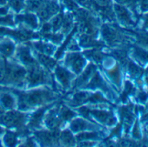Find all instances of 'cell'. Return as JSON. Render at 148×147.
Listing matches in <instances>:
<instances>
[{
	"mask_svg": "<svg viewBox=\"0 0 148 147\" xmlns=\"http://www.w3.org/2000/svg\"><path fill=\"white\" fill-rule=\"evenodd\" d=\"M18 134L16 131H7L4 137V144L7 146H14L18 144Z\"/></svg>",
	"mask_w": 148,
	"mask_h": 147,
	"instance_id": "26",
	"label": "cell"
},
{
	"mask_svg": "<svg viewBox=\"0 0 148 147\" xmlns=\"http://www.w3.org/2000/svg\"><path fill=\"white\" fill-rule=\"evenodd\" d=\"M65 65L72 70L75 74H80L83 71L86 61L85 57L78 52H71L68 53L65 57Z\"/></svg>",
	"mask_w": 148,
	"mask_h": 147,
	"instance_id": "6",
	"label": "cell"
},
{
	"mask_svg": "<svg viewBox=\"0 0 148 147\" xmlns=\"http://www.w3.org/2000/svg\"><path fill=\"white\" fill-rule=\"evenodd\" d=\"M77 31V26H74L73 27V29L71 31V33L68 35V37L66 38V39L64 40V44L60 47V49L59 50H57V52H56V56H55V57L57 58V59H58L59 57H61V56L63 55V52H64V51L65 50V48H66V46L69 44V43L71 42V38H72V36H73V34L75 33V31Z\"/></svg>",
	"mask_w": 148,
	"mask_h": 147,
	"instance_id": "29",
	"label": "cell"
},
{
	"mask_svg": "<svg viewBox=\"0 0 148 147\" xmlns=\"http://www.w3.org/2000/svg\"><path fill=\"white\" fill-rule=\"evenodd\" d=\"M90 93L88 92H79L72 96L71 100L69 102L71 106H79L83 104H86Z\"/></svg>",
	"mask_w": 148,
	"mask_h": 147,
	"instance_id": "20",
	"label": "cell"
},
{
	"mask_svg": "<svg viewBox=\"0 0 148 147\" xmlns=\"http://www.w3.org/2000/svg\"><path fill=\"white\" fill-rule=\"evenodd\" d=\"M18 96V106L19 111H28L36 106L51 104L58 98V94L50 89H37L29 92L12 90Z\"/></svg>",
	"mask_w": 148,
	"mask_h": 147,
	"instance_id": "1",
	"label": "cell"
},
{
	"mask_svg": "<svg viewBox=\"0 0 148 147\" xmlns=\"http://www.w3.org/2000/svg\"><path fill=\"white\" fill-rule=\"evenodd\" d=\"M115 11H116V13H117L119 18L122 22L126 23V24H130V23H131L130 16H129L127 11H126L125 8H123V7H121V6H119V5H116V6H115Z\"/></svg>",
	"mask_w": 148,
	"mask_h": 147,
	"instance_id": "28",
	"label": "cell"
},
{
	"mask_svg": "<svg viewBox=\"0 0 148 147\" xmlns=\"http://www.w3.org/2000/svg\"><path fill=\"white\" fill-rule=\"evenodd\" d=\"M5 112V108H3L2 106H1V105H0V118H1L3 115H4V113Z\"/></svg>",
	"mask_w": 148,
	"mask_h": 147,
	"instance_id": "39",
	"label": "cell"
},
{
	"mask_svg": "<svg viewBox=\"0 0 148 147\" xmlns=\"http://www.w3.org/2000/svg\"><path fill=\"white\" fill-rule=\"evenodd\" d=\"M51 31H52V28H51V25L50 22H49V23L45 22L44 25H43V26H42L41 34H43V33H47V32H51Z\"/></svg>",
	"mask_w": 148,
	"mask_h": 147,
	"instance_id": "35",
	"label": "cell"
},
{
	"mask_svg": "<svg viewBox=\"0 0 148 147\" xmlns=\"http://www.w3.org/2000/svg\"><path fill=\"white\" fill-rule=\"evenodd\" d=\"M47 0H27V8L32 12L39 11L46 3Z\"/></svg>",
	"mask_w": 148,
	"mask_h": 147,
	"instance_id": "27",
	"label": "cell"
},
{
	"mask_svg": "<svg viewBox=\"0 0 148 147\" xmlns=\"http://www.w3.org/2000/svg\"><path fill=\"white\" fill-rule=\"evenodd\" d=\"M139 98H141V100H142V101H143V100H145V99H146V94L142 93V94L139 96Z\"/></svg>",
	"mask_w": 148,
	"mask_h": 147,
	"instance_id": "40",
	"label": "cell"
},
{
	"mask_svg": "<svg viewBox=\"0 0 148 147\" xmlns=\"http://www.w3.org/2000/svg\"><path fill=\"white\" fill-rule=\"evenodd\" d=\"M15 45L12 41L5 40L0 42V52L4 57H11L15 52Z\"/></svg>",
	"mask_w": 148,
	"mask_h": 147,
	"instance_id": "21",
	"label": "cell"
},
{
	"mask_svg": "<svg viewBox=\"0 0 148 147\" xmlns=\"http://www.w3.org/2000/svg\"><path fill=\"white\" fill-rule=\"evenodd\" d=\"M3 132H4V129L1 126H0V134H2Z\"/></svg>",
	"mask_w": 148,
	"mask_h": 147,
	"instance_id": "41",
	"label": "cell"
},
{
	"mask_svg": "<svg viewBox=\"0 0 148 147\" xmlns=\"http://www.w3.org/2000/svg\"><path fill=\"white\" fill-rule=\"evenodd\" d=\"M96 72V67L93 64H90L86 69L81 72V75L76 79L75 82L71 83L72 84V88L77 89V88H81L85 86V85L87 84V82L92 79L93 74Z\"/></svg>",
	"mask_w": 148,
	"mask_h": 147,
	"instance_id": "13",
	"label": "cell"
},
{
	"mask_svg": "<svg viewBox=\"0 0 148 147\" xmlns=\"http://www.w3.org/2000/svg\"><path fill=\"white\" fill-rule=\"evenodd\" d=\"M32 45L34 47V49H36V51L40 52L45 55H47V56L53 55L56 51V47L53 44H51L48 43H44L41 41L32 42Z\"/></svg>",
	"mask_w": 148,
	"mask_h": 147,
	"instance_id": "16",
	"label": "cell"
},
{
	"mask_svg": "<svg viewBox=\"0 0 148 147\" xmlns=\"http://www.w3.org/2000/svg\"><path fill=\"white\" fill-rule=\"evenodd\" d=\"M7 3L18 12L25 7V0H7Z\"/></svg>",
	"mask_w": 148,
	"mask_h": 147,
	"instance_id": "34",
	"label": "cell"
},
{
	"mask_svg": "<svg viewBox=\"0 0 148 147\" xmlns=\"http://www.w3.org/2000/svg\"><path fill=\"white\" fill-rule=\"evenodd\" d=\"M79 44L85 48H94L99 46V43L95 41L92 36L85 33L82 34L79 38Z\"/></svg>",
	"mask_w": 148,
	"mask_h": 147,
	"instance_id": "23",
	"label": "cell"
},
{
	"mask_svg": "<svg viewBox=\"0 0 148 147\" xmlns=\"http://www.w3.org/2000/svg\"><path fill=\"white\" fill-rule=\"evenodd\" d=\"M58 116L61 118V120L64 122V121L73 119L74 118L77 116V113L75 111H71L69 107H67L65 105H62V106H59Z\"/></svg>",
	"mask_w": 148,
	"mask_h": 147,
	"instance_id": "22",
	"label": "cell"
},
{
	"mask_svg": "<svg viewBox=\"0 0 148 147\" xmlns=\"http://www.w3.org/2000/svg\"><path fill=\"white\" fill-rule=\"evenodd\" d=\"M28 118V114L18 111L11 110L10 111L5 112L4 115L0 118V124L9 128H15L18 131L25 127Z\"/></svg>",
	"mask_w": 148,
	"mask_h": 147,
	"instance_id": "4",
	"label": "cell"
},
{
	"mask_svg": "<svg viewBox=\"0 0 148 147\" xmlns=\"http://www.w3.org/2000/svg\"><path fill=\"white\" fill-rule=\"evenodd\" d=\"M62 23H63V14H58L56 15L54 18H52L51 20L50 21V24L52 28V32H57L62 27Z\"/></svg>",
	"mask_w": 148,
	"mask_h": 147,
	"instance_id": "31",
	"label": "cell"
},
{
	"mask_svg": "<svg viewBox=\"0 0 148 147\" xmlns=\"http://www.w3.org/2000/svg\"><path fill=\"white\" fill-rule=\"evenodd\" d=\"M99 133H97L96 131H81L79 132L76 136V141L80 142V141H85V140H94L99 138Z\"/></svg>",
	"mask_w": 148,
	"mask_h": 147,
	"instance_id": "24",
	"label": "cell"
},
{
	"mask_svg": "<svg viewBox=\"0 0 148 147\" xmlns=\"http://www.w3.org/2000/svg\"><path fill=\"white\" fill-rule=\"evenodd\" d=\"M16 21L18 23H22L31 29H37L38 26V22L37 17L32 13H25L22 15H18L16 17Z\"/></svg>",
	"mask_w": 148,
	"mask_h": 147,
	"instance_id": "15",
	"label": "cell"
},
{
	"mask_svg": "<svg viewBox=\"0 0 148 147\" xmlns=\"http://www.w3.org/2000/svg\"><path fill=\"white\" fill-rule=\"evenodd\" d=\"M15 25L13 20L12 15H5V16H0V25L3 26H13Z\"/></svg>",
	"mask_w": 148,
	"mask_h": 147,
	"instance_id": "33",
	"label": "cell"
},
{
	"mask_svg": "<svg viewBox=\"0 0 148 147\" xmlns=\"http://www.w3.org/2000/svg\"><path fill=\"white\" fill-rule=\"evenodd\" d=\"M52 106L51 104H48V105H45L43 107L39 108L38 110H37L35 112L32 113V115L29 118V122H28V125L27 127L29 129L32 130H37V129H40L42 127V124H43V118L45 114V111L51 108Z\"/></svg>",
	"mask_w": 148,
	"mask_h": 147,
	"instance_id": "9",
	"label": "cell"
},
{
	"mask_svg": "<svg viewBox=\"0 0 148 147\" xmlns=\"http://www.w3.org/2000/svg\"><path fill=\"white\" fill-rule=\"evenodd\" d=\"M93 2L99 7H106L109 4V0H93Z\"/></svg>",
	"mask_w": 148,
	"mask_h": 147,
	"instance_id": "36",
	"label": "cell"
},
{
	"mask_svg": "<svg viewBox=\"0 0 148 147\" xmlns=\"http://www.w3.org/2000/svg\"><path fill=\"white\" fill-rule=\"evenodd\" d=\"M27 70L18 63L5 60L4 70L0 76V85H9L17 87L24 85Z\"/></svg>",
	"mask_w": 148,
	"mask_h": 147,
	"instance_id": "2",
	"label": "cell"
},
{
	"mask_svg": "<svg viewBox=\"0 0 148 147\" xmlns=\"http://www.w3.org/2000/svg\"><path fill=\"white\" fill-rule=\"evenodd\" d=\"M1 35L11 36L18 41H28L30 39L39 38L38 34L34 33L31 30H27L25 28L21 30H12L4 26H0V36Z\"/></svg>",
	"mask_w": 148,
	"mask_h": 147,
	"instance_id": "7",
	"label": "cell"
},
{
	"mask_svg": "<svg viewBox=\"0 0 148 147\" xmlns=\"http://www.w3.org/2000/svg\"><path fill=\"white\" fill-rule=\"evenodd\" d=\"M16 57L18 61L26 67L38 63L37 59L34 58L32 55L30 47H28L27 45H19L16 49Z\"/></svg>",
	"mask_w": 148,
	"mask_h": 147,
	"instance_id": "8",
	"label": "cell"
},
{
	"mask_svg": "<svg viewBox=\"0 0 148 147\" xmlns=\"http://www.w3.org/2000/svg\"><path fill=\"white\" fill-rule=\"evenodd\" d=\"M28 68L26 80L28 87H35L40 85H50L52 84V78L49 73L48 70L44 69L39 63L32 64Z\"/></svg>",
	"mask_w": 148,
	"mask_h": 147,
	"instance_id": "3",
	"label": "cell"
},
{
	"mask_svg": "<svg viewBox=\"0 0 148 147\" xmlns=\"http://www.w3.org/2000/svg\"><path fill=\"white\" fill-rule=\"evenodd\" d=\"M85 54L88 57H91L92 60H94L96 62H100L103 58V54L97 49H92V50L86 51H85Z\"/></svg>",
	"mask_w": 148,
	"mask_h": 147,
	"instance_id": "32",
	"label": "cell"
},
{
	"mask_svg": "<svg viewBox=\"0 0 148 147\" xmlns=\"http://www.w3.org/2000/svg\"><path fill=\"white\" fill-rule=\"evenodd\" d=\"M55 75H56L58 81L59 82V84L62 85L64 89H67L71 85V82L74 79V75H73V73H71L67 69L59 65L58 66L56 65Z\"/></svg>",
	"mask_w": 148,
	"mask_h": 147,
	"instance_id": "11",
	"label": "cell"
},
{
	"mask_svg": "<svg viewBox=\"0 0 148 147\" xmlns=\"http://www.w3.org/2000/svg\"><path fill=\"white\" fill-rule=\"evenodd\" d=\"M42 36L45 38H46V39H48V40H50V41H51V42H53L54 44H61V42L63 40V38H64L63 34H57L56 32H51V31L47 32V33H43Z\"/></svg>",
	"mask_w": 148,
	"mask_h": 147,
	"instance_id": "30",
	"label": "cell"
},
{
	"mask_svg": "<svg viewBox=\"0 0 148 147\" xmlns=\"http://www.w3.org/2000/svg\"><path fill=\"white\" fill-rule=\"evenodd\" d=\"M22 145L23 146H35L36 141L32 137H28L27 139H25V142L22 144Z\"/></svg>",
	"mask_w": 148,
	"mask_h": 147,
	"instance_id": "37",
	"label": "cell"
},
{
	"mask_svg": "<svg viewBox=\"0 0 148 147\" xmlns=\"http://www.w3.org/2000/svg\"><path fill=\"white\" fill-rule=\"evenodd\" d=\"M59 131L58 130L51 131H37L34 135L36 140L43 146L59 145Z\"/></svg>",
	"mask_w": 148,
	"mask_h": 147,
	"instance_id": "5",
	"label": "cell"
},
{
	"mask_svg": "<svg viewBox=\"0 0 148 147\" xmlns=\"http://www.w3.org/2000/svg\"><path fill=\"white\" fill-rule=\"evenodd\" d=\"M16 101L11 93L3 92L0 94V105L5 110H12L15 107Z\"/></svg>",
	"mask_w": 148,
	"mask_h": 147,
	"instance_id": "19",
	"label": "cell"
},
{
	"mask_svg": "<svg viewBox=\"0 0 148 147\" xmlns=\"http://www.w3.org/2000/svg\"><path fill=\"white\" fill-rule=\"evenodd\" d=\"M59 105L55 106L54 108L51 109L48 112V114L45 118V124L50 130H58L63 121L58 116V109Z\"/></svg>",
	"mask_w": 148,
	"mask_h": 147,
	"instance_id": "12",
	"label": "cell"
},
{
	"mask_svg": "<svg viewBox=\"0 0 148 147\" xmlns=\"http://www.w3.org/2000/svg\"><path fill=\"white\" fill-rule=\"evenodd\" d=\"M73 26V18L72 16L69 13L63 14V23H62V31L64 34L70 32Z\"/></svg>",
	"mask_w": 148,
	"mask_h": 147,
	"instance_id": "25",
	"label": "cell"
},
{
	"mask_svg": "<svg viewBox=\"0 0 148 147\" xmlns=\"http://www.w3.org/2000/svg\"><path fill=\"white\" fill-rule=\"evenodd\" d=\"M76 1L84 6H87L89 5V0H76Z\"/></svg>",
	"mask_w": 148,
	"mask_h": 147,
	"instance_id": "38",
	"label": "cell"
},
{
	"mask_svg": "<svg viewBox=\"0 0 148 147\" xmlns=\"http://www.w3.org/2000/svg\"><path fill=\"white\" fill-rule=\"evenodd\" d=\"M96 127L94 124H91L90 122L83 119V118H75L71 122L70 124V130L72 132H81V131H92L94 130Z\"/></svg>",
	"mask_w": 148,
	"mask_h": 147,
	"instance_id": "14",
	"label": "cell"
},
{
	"mask_svg": "<svg viewBox=\"0 0 148 147\" xmlns=\"http://www.w3.org/2000/svg\"><path fill=\"white\" fill-rule=\"evenodd\" d=\"M36 55H37V61L41 65H43L45 69H47L48 70H52L56 67V65H57L56 60L51 58L50 56L42 54V53L38 52V51H36Z\"/></svg>",
	"mask_w": 148,
	"mask_h": 147,
	"instance_id": "18",
	"label": "cell"
},
{
	"mask_svg": "<svg viewBox=\"0 0 148 147\" xmlns=\"http://www.w3.org/2000/svg\"><path fill=\"white\" fill-rule=\"evenodd\" d=\"M59 11V6L55 1H50L47 0L45 5L38 11V17L42 22H47L51 18H52L55 14H57Z\"/></svg>",
	"mask_w": 148,
	"mask_h": 147,
	"instance_id": "10",
	"label": "cell"
},
{
	"mask_svg": "<svg viewBox=\"0 0 148 147\" xmlns=\"http://www.w3.org/2000/svg\"><path fill=\"white\" fill-rule=\"evenodd\" d=\"M76 144V138L74 137L71 130H64L59 133V145L62 144L64 146H73Z\"/></svg>",
	"mask_w": 148,
	"mask_h": 147,
	"instance_id": "17",
	"label": "cell"
}]
</instances>
